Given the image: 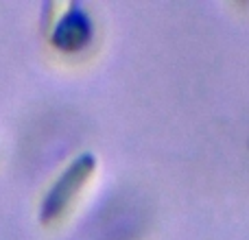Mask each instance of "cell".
<instances>
[{"label":"cell","mask_w":249,"mask_h":240,"mask_svg":"<svg viewBox=\"0 0 249 240\" xmlns=\"http://www.w3.org/2000/svg\"><path fill=\"white\" fill-rule=\"evenodd\" d=\"M94 166H96V162L90 153L79 155L72 164L66 166V171L61 172L59 179L51 186L46 199H44V206H42L44 221H53V219H57V216L64 214L66 207L70 206V201L77 197V192L92 177Z\"/></svg>","instance_id":"obj_1"},{"label":"cell","mask_w":249,"mask_h":240,"mask_svg":"<svg viewBox=\"0 0 249 240\" xmlns=\"http://www.w3.org/2000/svg\"><path fill=\"white\" fill-rule=\"evenodd\" d=\"M92 35V22L79 7L66 4V13L57 17L53 29V44L61 51H79L88 44Z\"/></svg>","instance_id":"obj_2"}]
</instances>
